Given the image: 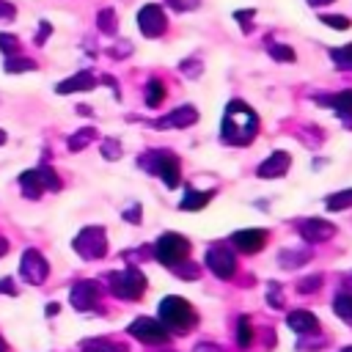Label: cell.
<instances>
[{
  "instance_id": "cell-30",
  "label": "cell",
  "mask_w": 352,
  "mask_h": 352,
  "mask_svg": "<svg viewBox=\"0 0 352 352\" xmlns=\"http://www.w3.org/2000/svg\"><path fill=\"white\" fill-rule=\"evenodd\" d=\"M267 52H270L275 60H280V63L294 60V50H292L289 44H275V41H270V44H267Z\"/></svg>"
},
{
  "instance_id": "cell-13",
  "label": "cell",
  "mask_w": 352,
  "mask_h": 352,
  "mask_svg": "<svg viewBox=\"0 0 352 352\" xmlns=\"http://www.w3.org/2000/svg\"><path fill=\"white\" fill-rule=\"evenodd\" d=\"M198 121V110L192 107V104H182V107H176V110H170L168 116H162V118H157L154 121V126L157 129H168V126H176V129H184V126H192Z\"/></svg>"
},
{
  "instance_id": "cell-18",
  "label": "cell",
  "mask_w": 352,
  "mask_h": 352,
  "mask_svg": "<svg viewBox=\"0 0 352 352\" xmlns=\"http://www.w3.org/2000/svg\"><path fill=\"white\" fill-rule=\"evenodd\" d=\"M96 85V77L91 74V72H77V74H72V77H66L63 82H58V94H77V91H91Z\"/></svg>"
},
{
  "instance_id": "cell-34",
  "label": "cell",
  "mask_w": 352,
  "mask_h": 352,
  "mask_svg": "<svg viewBox=\"0 0 352 352\" xmlns=\"http://www.w3.org/2000/svg\"><path fill=\"white\" fill-rule=\"evenodd\" d=\"M0 50L6 55H16L19 52V38L14 33H0Z\"/></svg>"
},
{
  "instance_id": "cell-45",
  "label": "cell",
  "mask_w": 352,
  "mask_h": 352,
  "mask_svg": "<svg viewBox=\"0 0 352 352\" xmlns=\"http://www.w3.org/2000/svg\"><path fill=\"white\" fill-rule=\"evenodd\" d=\"M330 3H336V0H308V6H311V8H319V6H330Z\"/></svg>"
},
{
  "instance_id": "cell-1",
  "label": "cell",
  "mask_w": 352,
  "mask_h": 352,
  "mask_svg": "<svg viewBox=\"0 0 352 352\" xmlns=\"http://www.w3.org/2000/svg\"><path fill=\"white\" fill-rule=\"evenodd\" d=\"M256 132H258V116L253 113V107L242 99H231L223 113L220 138L228 146H248V143H253Z\"/></svg>"
},
{
  "instance_id": "cell-39",
  "label": "cell",
  "mask_w": 352,
  "mask_h": 352,
  "mask_svg": "<svg viewBox=\"0 0 352 352\" xmlns=\"http://www.w3.org/2000/svg\"><path fill=\"white\" fill-rule=\"evenodd\" d=\"M182 72H184L187 77H198V74H201V63H195V60H184V63H182Z\"/></svg>"
},
{
  "instance_id": "cell-37",
  "label": "cell",
  "mask_w": 352,
  "mask_h": 352,
  "mask_svg": "<svg viewBox=\"0 0 352 352\" xmlns=\"http://www.w3.org/2000/svg\"><path fill=\"white\" fill-rule=\"evenodd\" d=\"M50 33H52V25H50L47 19H41V22H38V33H36V44L41 47V44L47 41V36H50Z\"/></svg>"
},
{
  "instance_id": "cell-35",
  "label": "cell",
  "mask_w": 352,
  "mask_h": 352,
  "mask_svg": "<svg viewBox=\"0 0 352 352\" xmlns=\"http://www.w3.org/2000/svg\"><path fill=\"white\" fill-rule=\"evenodd\" d=\"M102 154H104V160H118L121 157V143L116 138L102 140Z\"/></svg>"
},
{
  "instance_id": "cell-43",
  "label": "cell",
  "mask_w": 352,
  "mask_h": 352,
  "mask_svg": "<svg viewBox=\"0 0 352 352\" xmlns=\"http://www.w3.org/2000/svg\"><path fill=\"white\" fill-rule=\"evenodd\" d=\"M270 302L275 308H280V297H278V283H270Z\"/></svg>"
},
{
  "instance_id": "cell-31",
  "label": "cell",
  "mask_w": 352,
  "mask_h": 352,
  "mask_svg": "<svg viewBox=\"0 0 352 352\" xmlns=\"http://www.w3.org/2000/svg\"><path fill=\"white\" fill-rule=\"evenodd\" d=\"M308 258H311V250H308V248H302L300 253H292V250L280 253V264H283V267H300V264L308 261Z\"/></svg>"
},
{
  "instance_id": "cell-4",
  "label": "cell",
  "mask_w": 352,
  "mask_h": 352,
  "mask_svg": "<svg viewBox=\"0 0 352 352\" xmlns=\"http://www.w3.org/2000/svg\"><path fill=\"white\" fill-rule=\"evenodd\" d=\"M107 283H110V292L121 300H138L146 292V275L138 267H124V270L110 272Z\"/></svg>"
},
{
  "instance_id": "cell-6",
  "label": "cell",
  "mask_w": 352,
  "mask_h": 352,
  "mask_svg": "<svg viewBox=\"0 0 352 352\" xmlns=\"http://www.w3.org/2000/svg\"><path fill=\"white\" fill-rule=\"evenodd\" d=\"M74 250L82 256V258H102L107 253V236H104V228L99 226H88L82 228L77 236H74Z\"/></svg>"
},
{
  "instance_id": "cell-32",
  "label": "cell",
  "mask_w": 352,
  "mask_h": 352,
  "mask_svg": "<svg viewBox=\"0 0 352 352\" xmlns=\"http://www.w3.org/2000/svg\"><path fill=\"white\" fill-rule=\"evenodd\" d=\"M173 272H176L179 278H187V280H192V278H198L201 267H198V264H190V261H179V264H173Z\"/></svg>"
},
{
  "instance_id": "cell-5",
  "label": "cell",
  "mask_w": 352,
  "mask_h": 352,
  "mask_svg": "<svg viewBox=\"0 0 352 352\" xmlns=\"http://www.w3.org/2000/svg\"><path fill=\"white\" fill-rule=\"evenodd\" d=\"M187 253H190V242H187V236H182L176 231H168V234H162L154 242V258L162 261V264H168V267L184 261Z\"/></svg>"
},
{
  "instance_id": "cell-23",
  "label": "cell",
  "mask_w": 352,
  "mask_h": 352,
  "mask_svg": "<svg viewBox=\"0 0 352 352\" xmlns=\"http://www.w3.org/2000/svg\"><path fill=\"white\" fill-rule=\"evenodd\" d=\"M82 352H126V346L116 344V341H107V338H91L82 344Z\"/></svg>"
},
{
  "instance_id": "cell-49",
  "label": "cell",
  "mask_w": 352,
  "mask_h": 352,
  "mask_svg": "<svg viewBox=\"0 0 352 352\" xmlns=\"http://www.w3.org/2000/svg\"><path fill=\"white\" fill-rule=\"evenodd\" d=\"M341 352H352V346H344V349H341Z\"/></svg>"
},
{
  "instance_id": "cell-36",
  "label": "cell",
  "mask_w": 352,
  "mask_h": 352,
  "mask_svg": "<svg viewBox=\"0 0 352 352\" xmlns=\"http://www.w3.org/2000/svg\"><path fill=\"white\" fill-rule=\"evenodd\" d=\"M319 286H322V275H311V278H302V280L297 283V292L308 294V292H316Z\"/></svg>"
},
{
  "instance_id": "cell-17",
  "label": "cell",
  "mask_w": 352,
  "mask_h": 352,
  "mask_svg": "<svg viewBox=\"0 0 352 352\" xmlns=\"http://www.w3.org/2000/svg\"><path fill=\"white\" fill-rule=\"evenodd\" d=\"M286 324H289L297 336H314V333H319V319H316L311 311H305V308L292 311V314L286 316Z\"/></svg>"
},
{
  "instance_id": "cell-29",
  "label": "cell",
  "mask_w": 352,
  "mask_h": 352,
  "mask_svg": "<svg viewBox=\"0 0 352 352\" xmlns=\"http://www.w3.org/2000/svg\"><path fill=\"white\" fill-rule=\"evenodd\" d=\"M330 58L338 69H352V44H344L338 50H330Z\"/></svg>"
},
{
  "instance_id": "cell-7",
  "label": "cell",
  "mask_w": 352,
  "mask_h": 352,
  "mask_svg": "<svg viewBox=\"0 0 352 352\" xmlns=\"http://www.w3.org/2000/svg\"><path fill=\"white\" fill-rule=\"evenodd\" d=\"M129 333H132V338H138V341H143V344H148V346L168 344V338H170L168 327H165L160 319H148V316L135 319V322L129 324Z\"/></svg>"
},
{
  "instance_id": "cell-25",
  "label": "cell",
  "mask_w": 352,
  "mask_h": 352,
  "mask_svg": "<svg viewBox=\"0 0 352 352\" xmlns=\"http://www.w3.org/2000/svg\"><path fill=\"white\" fill-rule=\"evenodd\" d=\"M236 344L242 349H248L253 344V327H250V319L248 316H239L236 319Z\"/></svg>"
},
{
  "instance_id": "cell-12",
  "label": "cell",
  "mask_w": 352,
  "mask_h": 352,
  "mask_svg": "<svg viewBox=\"0 0 352 352\" xmlns=\"http://www.w3.org/2000/svg\"><path fill=\"white\" fill-rule=\"evenodd\" d=\"M316 102L319 104H324V107H333L336 110V116L346 124V126H352V88H346V91H341V94H322V96H316Z\"/></svg>"
},
{
  "instance_id": "cell-26",
  "label": "cell",
  "mask_w": 352,
  "mask_h": 352,
  "mask_svg": "<svg viewBox=\"0 0 352 352\" xmlns=\"http://www.w3.org/2000/svg\"><path fill=\"white\" fill-rule=\"evenodd\" d=\"M327 209L330 212H341V209H349L352 206V190H341V192H333L327 195Z\"/></svg>"
},
{
  "instance_id": "cell-42",
  "label": "cell",
  "mask_w": 352,
  "mask_h": 352,
  "mask_svg": "<svg viewBox=\"0 0 352 352\" xmlns=\"http://www.w3.org/2000/svg\"><path fill=\"white\" fill-rule=\"evenodd\" d=\"M124 217H126V220H132V223H138V220H140V206L135 204L132 209H126V212H124Z\"/></svg>"
},
{
  "instance_id": "cell-16",
  "label": "cell",
  "mask_w": 352,
  "mask_h": 352,
  "mask_svg": "<svg viewBox=\"0 0 352 352\" xmlns=\"http://www.w3.org/2000/svg\"><path fill=\"white\" fill-rule=\"evenodd\" d=\"M231 242L242 253H256L267 242V231H261V228H242V231H234L231 234Z\"/></svg>"
},
{
  "instance_id": "cell-47",
  "label": "cell",
  "mask_w": 352,
  "mask_h": 352,
  "mask_svg": "<svg viewBox=\"0 0 352 352\" xmlns=\"http://www.w3.org/2000/svg\"><path fill=\"white\" fill-rule=\"evenodd\" d=\"M3 143H6V132L0 129V146H3Z\"/></svg>"
},
{
  "instance_id": "cell-44",
  "label": "cell",
  "mask_w": 352,
  "mask_h": 352,
  "mask_svg": "<svg viewBox=\"0 0 352 352\" xmlns=\"http://www.w3.org/2000/svg\"><path fill=\"white\" fill-rule=\"evenodd\" d=\"M0 292H6V294L11 292V294H14V280H11V278H3V280H0Z\"/></svg>"
},
{
  "instance_id": "cell-8",
  "label": "cell",
  "mask_w": 352,
  "mask_h": 352,
  "mask_svg": "<svg viewBox=\"0 0 352 352\" xmlns=\"http://www.w3.org/2000/svg\"><path fill=\"white\" fill-rule=\"evenodd\" d=\"M138 28L146 38H160L165 30H168V16L162 11V6L157 3H148L138 11Z\"/></svg>"
},
{
  "instance_id": "cell-48",
  "label": "cell",
  "mask_w": 352,
  "mask_h": 352,
  "mask_svg": "<svg viewBox=\"0 0 352 352\" xmlns=\"http://www.w3.org/2000/svg\"><path fill=\"white\" fill-rule=\"evenodd\" d=\"M0 352H6V344H3V338H0Z\"/></svg>"
},
{
  "instance_id": "cell-20",
  "label": "cell",
  "mask_w": 352,
  "mask_h": 352,
  "mask_svg": "<svg viewBox=\"0 0 352 352\" xmlns=\"http://www.w3.org/2000/svg\"><path fill=\"white\" fill-rule=\"evenodd\" d=\"M212 198H214V190H187L179 206H182L184 212H195V209H204Z\"/></svg>"
},
{
  "instance_id": "cell-46",
  "label": "cell",
  "mask_w": 352,
  "mask_h": 352,
  "mask_svg": "<svg viewBox=\"0 0 352 352\" xmlns=\"http://www.w3.org/2000/svg\"><path fill=\"white\" fill-rule=\"evenodd\" d=\"M6 253H8V242L0 236V256H6Z\"/></svg>"
},
{
  "instance_id": "cell-15",
  "label": "cell",
  "mask_w": 352,
  "mask_h": 352,
  "mask_svg": "<svg viewBox=\"0 0 352 352\" xmlns=\"http://www.w3.org/2000/svg\"><path fill=\"white\" fill-rule=\"evenodd\" d=\"M99 300V283L96 280H80L72 289V305L77 311H91Z\"/></svg>"
},
{
  "instance_id": "cell-19",
  "label": "cell",
  "mask_w": 352,
  "mask_h": 352,
  "mask_svg": "<svg viewBox=\"0 0 352 352\" xmlns=\"http://www.w3.org/2000/svg\"><path fill=\"white\" fill-rule=\"evenodd\" d=\"M19 187H22V195H25V198H38V195L44 192V182H41L38 168H36V170H25V173L19 176Z\"/></svg>"
},
{
  "instance_id": "cell-14",
  "label": "cell",
  "mask_w": 352,
  "mask_h": 352,
  "mask_svg": "<svg viewBox=\"0 0 352 352\" xmlns=\"http://www.w3.org/2000/svg\"><path fill=\"white\" fill-rule=\"evenodd\" d=\"M289 168H292V154H289V151H272V154L256 168V173H258L261 179H278V176H283Z\"/></svg>"
},
{
  "instance_id": "cell-38",
  "label": "cell",
  "mask_w": 352,
  "mask_h": 352,
  "mask_svg": "<svg viewBox=\"0 0 352 352\" xmlns=\"http://www.w3.org/2000/svg\"><path fill=\"white\" fill-rule=\"evenodd\" d=\"M16 16V6L8 0H0V19H14Z\"/></svg>"
},
{
  "instance_id": "cell-41",
  "label": "cell",
  "mask_w": 352,
  "mask_h": 352,
  "mask_svg": "<svg viewBox=\"0 0 352 352\" xmlns=\"http://www.w3.org/2000/svg\"><path fill=\"white\" fill-rule=\"evenodd\" d=\"M192 352H223V349H220L217 344H204V341H201V344H195Z\"/></svg>"
},
{
  "instance_id": "cell-33",
  "label": "cell",
  "mask_w": 352,
  "mask_h": 352,
  "mask_svg": "<svg viewBox=\"0 0 352 352\" xmlns=\"http://www.w3.org/2000/svg\"><path fill=\"white\" fill-rule=\"evenodd\" d=\"M319 19H322L324 25H330V28H336V30H346V28L352 25V22H349V19L344 16V14H322Z\"/></svg>"
},
{
  "instance_id": "cell-27",
  "label": "cell",
  "mask_w": 352,
  "mask_h": 352,
  "mask_svg": "<svg viewBox=\"0 0 352 352\" xmlns=\"http://www.w3.org/2000/svg\"><path fill=\"white\" fill-rule=\"evenodd\" d=\"M94 138H96V129H91V126H88V129L74 132V135L69 138V151H82Z\"/></svg>"
},
{
  "instance_id": "cell-28",
  "label": "cell",
  "mask_w": 352,
  "mask_h": 352,
  "mask_svg": "<svg viewBox=\"0 0 352 352\" xmlns=\"http://www.w3.org/2000/svg\"><path fill=\"white\" fill-rule=\"evenodd\" d=\"M333 311L338 314V319L352 324V294H338L336 302H333Z\"/></svg>"
},
{
  "instance_id": "cell-24",
  "label": "cell",
  "mask_w": 352,
  "mask_h": 352,
  "mask_svg": "<svg viewBox=\"0 0 352 352\" xmlns=\"http://www.w3.org/2000/svg\"><path fill=\"white\" fill-rule=\"evenodd\" d=\"M96 25H99V30H102V33L113 36V33H116V25H118L116 11H113V8H102V11L96 14Z\"/></svg>"
},
{
  "instance_id": "cell-21",
  "label": "cell",
  "mask_w": 352,
  "mask_h": 352,
  "mask_svg": "<svg viewBox=\"0 0 352 352\" xmlns=\"http://www.w3.org/2000/svg\"><path fill=\"white\" fill-rule=\"evenodd\" d=\"M165 102V82L160 80V77H151L148 82H146V107H160Z\"/></svg>"
},
{
  "instance_id": "cell-11",
  "label": "cell",
  "mask_w": 352,
  "mask_h": 352,
  "mask_svg": "<svg viewBox=\"0 0 352 352\" xmlns=\"http://www.w3.org/2000/svg\"><path fill=\"white\" fill-rule=\"evenodd\" d=\"M336 234V226L322 220V217H308L300 223V236L308 242V245H316V242H324Z\"/></svg>"
},
{
  "instance_id": "cell-22",
  "label": "cell",
  "mask_w": 352,
  "mask_h": 352,
  "mask_svg": "<svg viewBox=\"0 0 352 352\" xmlns=\"http://www.w3.org/2000/svg\"><path fill=\"white\" fill-rule=\"evenodd\" d=\"M30 69H36V60L33 58H22L19 52L6 58V72L8 74H22V72H30Z\"/></svg>"
},
{
  "instance_id": "cell-40",
  "label": "cell",
  "mask_w": 352,
  "mask_h": 352,
  "mask_svg": "<svg viewBox=\"0 0 352 352\" xmlns=\"http://www.w3.org/2000/svg\"><path fill=\"white\" fill-rule=\"evenodd\" d=\"M234 16H236V22L245 25V30H250V16H253V11H236Z\"/></svg>"
},
{
  "instance_id": "cell-10",
  "label": "cell",
  "mask_w": 352,
  "mask_h": 352,
  "mask_svg": "<svg viewBox=\"0 0 352 352\" xmlns=\"http://www.w3.org/2000/svg\"><path fill=\"white\" fill-rule=\"evenodd\" d=\"M22 270V278L28 280V283H44V278H47V272H50V267H47V261H44V256L38 253V250H25L22 253V264H19Z\"/></svg>"
},
{
  "instance_id": "cell-9",
  "label": "cell",
  "mask_w": 352,
  "mask_h": 352,
  "mask_svg": "<svg viewBox=\"0 0 352 352\" xmlns=\"http://www.w3.org/2000/svg\"><path fill=\"white\" fill-rule=\"evenodd\" d=\"M206 267L212 270V275L228 280V278H234V272H236V256H234V250L226 248V245H212V248L206 250Z\"/></svg>"
},
{
  "instance_id": "cell-2",
  "label": "cell",
  "mask_w": 352,
  "mask_h": 352,
  "mask_svg": "<svg viewBox=\"0 0 352 352\" xmlns=\"http://www.w3.org/2000/svg\"><path fill=\"white\" fill-rule=\"evenodd\" d=\"M160 322L168 327V333H184V330L195 327L198 314L184 297L170 294V297H162V302H160Z\"/></svg>"
},
{
  "instance_id": "cell-3",
  "label": "cell",
  "mask_w": 352,
  "mask_h": 352,
  "mask_svg": "<svg viewBox=\"0 0 352 352\" xmlns=\"http://www.w3.org/2000/svg\"><path fill=\"white\" fill-rule=\"evenodd\" d=\"M140 165H143L148 173H157V176L165 182V187H170V190L182 182L179 160H176V154L168 151V148H157V151L143 154V157H140Z\"/></svg>"
}]
</instances>
